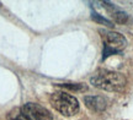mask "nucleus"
Wrapping results in <instances>:
<instances>
[{
	"instance_id": "obj_3",
	"label": "nucleus",
	"mask_w": 133,
	"mask_h": 120,
	"mask_svg": "<svg viewBox=\"0 0 133 120\" xmlns=\"http://www.w3.org/2000/svg\"><path fill=\"white\" fill-rule=\"evenodd\" d=\"M100 33L104 41V55L102 59H106L110 55L117 54L119 50L126 47L127 39L124 38L121 33L114 32V31H107V29H100Z\"/></svg>"
},
{
	"instance_id": "obj_6",
	"label": "nucleus",
	"mask_w": 133,
	"mask_h": 120,
	"mask_svg": "<svg viewBox=\"0 0 133 120\" xmlns=\"http://www.w3.org/2000/svg\"><path fill=\"white\" fill-rule=\"evenodd\" d=\"M111 15H112V19H114L115 22H116V23H119V25L126 23L127 20H128V15L119 9H116L115 11H112Z\"/></svg>"
},
{
	"instance_id": "obj_5",
	"label": "nucleus",
	"mask_w": 133,
	"mask_h": 120,
	"mask_svg": "<svg viewBox=\"0 0 133 120\" xmlns=\"http://www.w3.org/2000/svg\"><path fill=\"white\" fill-rule=\"evenodd\" d=\"M84 102H85V106L94 111H102L106 109L107 106V102L104 97L101 96H86L84 97Z\"/></svg>"
},
{
	"instance_id": "obj_7",
	"label": "nucleus",
	"mask_w": 133,
	"mask_h": 120,
	"mask_svg": "<svg viewBox=\"0 0 133 120\" xmlns=\"http://www.w3.org/2000/svg\"><path fill=\"white\" fill-rule=\"evenodd\" d=\"M62 88H65V90H69V91H74V92H83L88 90V86L84 85V83H61L58 85Z\"/></svg>"
},
{
	"instance_id": "obj_8",
	"label": "nucleus",
	"mask_w": 133,
	"mask_h": 120,
	"mask_svg": "<svg viewBox=\"0 0 133 120\" xmlns=\"http://www.w3.org/2000/svg\"><path fill=\"white\" fill-rule=\"evenodd\" d=\"M8 119L9 120H30L27 116L25 115L22 110L20 108H15L8 114Z\"/></svg>"
},
{
	"instance_id": "obj_4",
	"label": "nucleus",
	"mask_w": 133,
	"mask_h": 120,
	"mask_svg": "<svg viewBox=\"0 0 133 120\" xmlns=\"http://www.w3.org/2000/svg\"><path fill=\"white\" fill-rule=\"evenodd\" d=\"M21 110L30 120H53L52 113L37 103H26Z\"/></svg>"
},
{
	"instance_id": "obj_2",
	"label": "nucleus",
	"mask_w": 133,
	"mask_h": 120,
	"mask_svg": "<svg viewBox=\"0 0 133 120\" xmlns=\"http://www.w3.org/2000/svg\"><path fill=\"white\" fill-rule=\"evenodd\" d=\"M51 104L62 115L73 116L79 111V102L74 96L64 91L54 92L51 96Z\"/></svg>"
},
{
	"instance_id": "obj_1",
	"label": "nucleus",
	"mask_w": 133,
	"mask_h": 120,
	"mask_svg": "<svg viewBox=\"0 0 133 120\" xmlns=\"http://www.w3.org/2000/svg\"><path fill=\"white\" fill-rule=\"evenodd\" d=\"M90 83L96 88L109 92H118L123 90L127 83L126 77L116 71L100 70L90 78Z\"/></svg>"
},
{
	"instance_id": "obj_9",
	"label": "nucleus",
	"mask_w": 133,
	"mask_h": 120,
	"mask_svg": "<svg viewBox=\"0 0 133 120\" xmlns=\"http://www.w3.org/2000/svg\"><path fill=\"white\" fill-rule=\"evenodd\" d=\"M91 19L94 20L95 22L100 23V25H105V26H107V27H114V22H112V21H110V20L102 17L101 15L96 14L95 11H92V14H91Z\"/></svg>"
}]
</instances>
